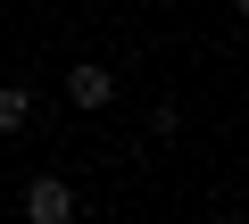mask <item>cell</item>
Segmentation results:
<instances>
[{"instance_id": "6da1fadb", "label": "cell", "mask_w": 249, "mask_h": 224, "mask_svg": "<svg viewBox=\"0 0 249 224\" xmlns=\"http://www.w3.org/2000/svg\"><path fill=\"white\" fill-rule=\"evenodd\" d=\"M17 216H25V224H75V183L34 174V183L17 191Z\"/></svg>"}, {"instance_id": "7a4b0ae2", "label": "cell", "mask_w": 249, "mask_h": 224, "mask_svg": "<svg viewBox=\"0 0 249 224\" xmlns=\"http://www.w3.org/2000/svg\"><path fill=\"white\" fill-rule=\"evenodd\" d=\"M108 100H116V67L75 58V67H67V108H83V117H91V108H108Z\"/></svg>"}, {"instance_id": "3957f363", "label": "cell", "mask_w": 249, "mask_h": 224, "mask_svg": "<svg viewBox=\"0 0 249 224\" xmlns=\"http://www.w3.org/2000/svg\"><path fill=\"white\" fill-rule=\"evenodd\" d=\"M25 125H34V91L9 83V91H0V133H25Z\"/></svg>"}, {"instance_id": "277c9868", "label": "cell", "mask_w": 249, "mask_h": 224, "mask_svg": "<svg viewBox=\"0 0 249 224\" xmlns=\"http://www.w3.org/2000/svg\"><path fill=\"white\" fill-rule=\"evenodd\" d=\"M150 133H158V141H175V133H183V108H175V100H158V108H150Z\"/></svg>"}, {"instance_id": "5b68a950", "label": "cell", "mask_w": 249, "mask_h": 224, "mask_svg": "<svg viewBox=\"0 0 249 224\" xmlns=\"http://www.w3.org/2000/svg\"><path fill=\"white\" fill-rule=\"evenodd\" d=\"M232 17H241V25H249V0H232Z\"/></svg>"}]
</instances>
